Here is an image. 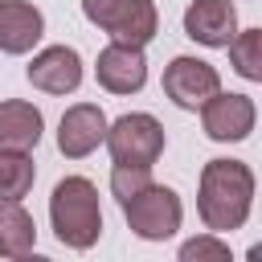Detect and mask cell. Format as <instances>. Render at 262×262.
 Here are the masks:
<instances>
[{
	"mask_svg": "<svg viewBox=\"0 0 262 262\" xmlns=\"http://www.w3.org/2000/svg\"><path fill=\"white\" fill-rule=\"evenodd\" d=\"M82 16L94 29H102L111 41L139 49L160 33V12L151 0H82Z\"/></svg>",
	"mask_w": 262,
	"mask_h": 262,
	"instance_id": "cell-3",
	"label": "cell"
},
{
	"mask_svg": "<svg viewBox=\"0 0 262 262\" xmlns=\"http://www.w3.org/2000/svg\"><path fill=\"white\" fill-rule=\"evenodd\" d=\"M123 217H127V225H131L135 237H143V242H164V237H172V233L180 229L184 205H180V196H176L168 184H156V180H151L147 188H139L135 196L123 201Z\"/></svg>",
	"mask_w": 262,
	"mask_h": 262,
	"instance_id": "cell-5",
	"label": "cell"
},
{
	"mask_svg": "<svg viewBox=\"0 0 262 262\" xmlns=\"http://www.w3.org/2000/svg\"><path fill=\"white\" fill-rule=\"evenodd\" d=\"M0 4H4V0H0Z\"/></svg>",
	"mask_w": 262,
	"mask_h": 262,
	"instance_id": "cell-19",
	"label": "cell"
},
{
	"mask_svg": "<svg viewBox=\"0 0 262 262\" xmlns=\"http://www.w3.org/2000/svg\"><path fill=\"white\" fill-rule=\"evenodd\" d=\"M37 180V164L29 151H0V201H25Z\"/></svg>",
	"mask_w": 262,
	"mask_h": 262,
	"instance_id": "cell-15",
	"label": "cell"
},
{
	"mask_svg": "<svg viewBox=\"0 0 262 262\" xmlns=\"http://www.w3.org/2000/svg\"><path fill=\"white\" fill-rule=\"evenodd\" d=\"M217 90H221V74L201 57H172L164 66V94L180 111H201V102L213 98Z\"/></svg>",
	"mask_w": 262,
	"mask_h": 262,
	"instance_id": "cell-6",
	"label": "cell"
},
{
	"mask_svg": "<svg viewBox=\"0 0 262 262\" xmlns=\"http://www.w3.org/2000/svg\"><path fill=\"white\" fill-rule=\"evenodd\" d=\"M201 258H217L225 262L229 258V246L221 242V233H209V237H192L180 246V262H201Z\"/></svg>",
	"mask_w": 262,
	"mask_h": 262,
	"instance_id": "cell-18",
	"label": "cell"
},
{
	"mask_svg": "<svg viewBox=\"0 0 262 262\" xmlns=\"http://www.w3.org/2000/svg\"><path fill=\"white\" fill-rule=\"evenodd\" d=\"M102 143H106L115 164H143V168H151L164 156V127H160L156 115L131 111V115H119L115 123H106Z\"/></svg>",
	"mask_w": 262,
	"mask_h": 262,
	"instance_id": "cell-4",
	"label": "cell"
},
{
	"mask_svg": "<svg viewBox=\"0 0 262 262\" xmlns=\"http://www.w3.org/2000/svg\"><path fill=\"white\" fill-rule=\"evenodd\" d=\"M237 33V8L233 0H192L184 8V37L209 49H225Z\"/></svg>",
	"mask_w": 262,
	"mask_h": 262,
	"instance_id": "cell-11",
	"label": "cell"
},
{
	"mask_svg": "<svg viewBox=\"0 0 262 262\" xmlns=\"http://www.w3.org/2000/svg\"><path fill=\"white\" fill-rule=\"evenodd\" d=\"M201 123H205V135L217 139V143H242L254 123H258V106L250 94H225L217 90L213 98L201 102Z\"/></svg>",
	"mask_w": 262,
	"mask_h": 262,
	"instance_id": "cell-7",
	"label": "cell"
},
{
	"mask_svg": "<svg viewBox=\"0 0 262 262\" xmlns=\"http://www.w3.org/2000/svg\"><path fill=\"white\" fill-rule=\"evenodd\" d=\"M225 49H229L233 70H237L246 82H262V29L233 33V41H229Z\"/></svg>",
	"mask_w": 262,
	"mask_h": 262,
	"instance_id": "cell-16",
	"label": "cell"
},
{
	"mask_svg": "<svg viewBox=\"0 0 262 262\" xmlns=\"http://www.w3.org/2000/svg\"><path fill=\"white\" fill-rule=\"evenodd\" d=\"M94 78L102 90L111 94H139L143 82H147V57L139 45H123V41H111L98 61H94Z\"/></svg>",
	"mask_w": 262,
	"mask_h": 262,
	"instance_id": "cell-8",
	"label": "cell"
},
{
	"mask_svg": "<svg viewBox=\"0 0 262 262\" xmlns=\"http://www.w3.org/2000/svg\"><path fill=\"white\" fill-rule=\"evenodd\" d=\"M37 246V225L20 201H0V258H25Z\"/></svg>",
	"mask_w": 262,
	"mask_h": 262,
	"instance_id": "cell-14",
	"label": "cell"
},
{
	"mask_svg": "<svg viewBox=\"0 0 262 262\" xmlns=\"http://www.w3.org/2000/svg\"><path fill=\"white\" fill-rule=\"evenodd\" d=\"M25 78H29L37 90H45V94H74V90L82 86V57H78V49H70V45H45V49L29 61Z\"/></svg>",
	"mask_w": 262,
	"mask_h": 262,
	"instance_id": "cell-10",
	"label": "cell"
},
{
	"mask_svg": "<svg viewBox=\"0 0 262 262\" xmlns=\"http://www.w3.org/2000/svg\"><path fill=\"white\" fill-rule=\"evenodd\" d=\"M196 209L209 233H233L254 209V172L242 160H209L201 168Z\"/></svg>",
	"mask_w": 262,
	"mask_h": 262,
	"instance_id": "cell-1",
	"label": "cell"
},
{
	"mask_svg": "<svg viewBox=\"0 0 262 262\" xmlns=\"http://www.w3.org/2000/svg\"><path fill=\"white\" fill-rule=\"evenodd\" d=\"M45 33V16L29 0H4L0 4V49L4 53H29Z\"/></svg>",
	"mask_w": 262,
	"mask_h": 262,
	"instance_id": "cell-12",
	"label": "cell"
},
{
	"mask_svg": "<svg viewBox=\"0 0 262 262\" xmlns=\"http://www.w3.org/2000/svg\"><path fill=\"white\" fill-rule=\"evenodd\" d=\"M45 119L33 102L25 98H8L0 102V151H33L41 143Z\"/></svg>",
	"mask_w": 262,
	"mask_h": 262,
	"instance_id": "cell-13",
	"label": "cell"
},
{
	"mask_svg": "<svg viewBox=\"0 0 262 262\" xmlns=\"http://www.w3.org/2000/svg\"><path fill=\"white\" fill-rule=\"evenodd\" d=\"M147 184H151V168H143V164H115L111 168V192H115L119 205L127 196H135L139 188H147Z\"/></svg>",
	"mask_w": 262,
	"mask_h": 262,
	"instance_id": "cell-17",
	"label": "cell"
},
{
	"mask_svg": "<svg viewBox=\"0 0 262 262\" xmlns=\"http://www.w3.org/2000/svg\"><path fill=\"white\" fill-rule=\"evenodd\" d=\"M106 135V115L98 102H74L57 123V151L66 160H86Z\"/></svg>",
	"mask_w": 262,
	"mask_h": 262,
	"instance_id": "cell-9",
	"label": "cell"
},
{
	"mask_svg": "<svg viewBox=\"0 0 262 262\" xmlns=\"http://www.w3.org/2000/svg\"><path fill=\"white\" fill-rule=\"evenodd\" d=\"M49 221L61 246L70 250H90L102 237V205H98V188L86 176H66L53 184L49 196Z\"/></svg>",
	"mask_w": 262,
	"mask_h": 262,
	"instance_id": "cell-2",
	"label": "cell"
}]
</instances>
